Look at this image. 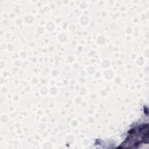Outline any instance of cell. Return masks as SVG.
I'll return each mask as SVG.
<instances>
[{"label":"cell","instance_id":"1","mask_svg":"<svg viewBox=\"0 0 149 149\" xmlns=\"http://www.w3.org/2000/svg\"><path fill=\"white\" fill-rule=\"evenodd\" d=\"M148 136V126H143L130 131L125 141L120 146L122 148H130L139 145L141 142H147Z\"/></svg>","mask_w":149,"mask_h":149}]
</instances>
